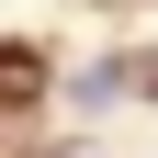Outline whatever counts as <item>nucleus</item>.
<instances>
[{
	"instance_id": "nucleus-1",
	"label": "nucleus",
	"mask_w": 158,
	"mask_h": 158,
	"mask_svg": "<svg viewBox=\"0 0 158 158\" xmlns=\"http://www.w3.org/2000/svg\"><path fill=\"white\" fill-rule=\"evenodd\" d=\"M34 90H45V56L34 45H0V102H34Z\"/></svg>"
}]
</instances>
